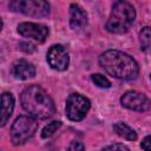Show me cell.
<instances>
[{
  "label": "cell",
  "mask_w": 151,
  "mask_h": 151,
  "mask_svg": "<svg viewBox=\"0 0 151 151\" xmlns=\"http://www.w3.org/2000/svg\"><path fill=\"white\" fill-rule=\"evenodd\" d=\"M120 103L124 107H126L129 110L138 111V112L146 111L151 106V101L149 100V98L137 91L125 92L120 98Z\"/></svg>",
  "instance_id": "obj_7"
},
{
  "label": "cell",
  "mask_w": 151,
  "mask_h": 151,
  "mask_svg": "<svg viewBox=\"0 0 151 151\" xmlns=\"http://www.w3.org/2000/svg\"><path fill=\"white\" fill-rule=\"evenodd\" d=\"M13 11L29 17H46L50 13V4L44 0H13L9 2Z\"/></svg>",
  "instance_id": "obj_5"
},
{
  "label": "cell",
  "mask_w": 151,
  "mask_h": 151,
  "mask_svg": "<svg viewBox=\"0 0 151 151\" xmlns=\"http://www.w3.org/2000/svg\"><path fill=\"white\" fill-rule=\"evenodd\" d=\"M90 107L91 103L86 97L79 93H72L66 101V116L70 120L79 122L85 118Z\"/></svg>",
  "instance_id": "obj_6"
},
{
  "label": "cell",
  "mask_w": 151,
  "mask_h": 151,
  "mask_svg": "<svg viewBox=\"0 0 151 151\" xmlns=\"http://www.w3.org/2000/svg\"><path fill=\"white\" fill-rule=\"evenodd\" d=\"M113 130L119 137H123L124 139H127V140H136L137 139L136 131L133 129H131L129 125H126L125 123H123V122L116 123L113 125Z\"/></svg>",
  "instance_id": "obj_13"
},
{
  "label": "cell",
  "mask_w": 151,
  "mask_h": 151,
  "mask_svg": "<svg viewBox=\"0 0 151 151\" xmlns=\"http://www.w3.org/2000/svg\"><path fill=\"white\" fill-rule=\"evenodd\" d=\"M14 109V97L8 93L5 92L1 96V126H4L7 120L9 119L12 112Z\"/></svg>",
  "instance_id": "obj_12"
},
{
  "label": "cell",
  "mask_w": 151,
  "mask_h": 151,
  "mask_svg": "<svg viewBox=\"0 0 151 151\" xmlns=\"http://www.w3.org/2000/svg\"><path fill=\"white\" fill-rule=\"evenodd\" d=\"M99 64L110 76L122 80L136 79L139 73L137 61L131 55L117 50H109L101 53Z\"/></svg>",
  "instance_id": "obj_1"
},
{
  "label": "cell",
  "mask_w": 151,
  "mask_h": 151,
  "mask_svg": "<svg viewBox=\"0 0 151 151\" xmlns=\"http://www.w3.org/2000/svg\"><path fill=\"white\" fill-rule=\"evenodd\" d=\"M38 122L32 116H20L15 119L11 129V139L14 145L25 144L28 139H31L37 130Z\"/></svg>",
  "instance_id": "obj_4"
},
{
  "label": "cell",
  "mask_w": 151,
  "mask_h": 151,
  "mask_svg": "<svg viewBox=\"0 0 151 151\" xmlns=\"http://www.w3.org/2000/svg\"><path fill=\"white\" fill-rule=\"evenodd\" d=\"M150 79H151V76H150Z\"/></svg>",
  "instance_id": "obj_21"
},
{
  "label": "cell",
  "mask_w": 151,
  "mask_h": 151,
  "mask_svg": "<svg viewBox=\"0 0 151 151\" xmlns=\"http://www.w3.org/2000/svg\"><path fill=\"white\" fill-rule=\"evenodd\" d=\"M20 50H22V51L26 52V53H32L33 51H35V47H34V45H32V44L21 42V44H20Z\"/></svg>",
  "instance_id": "obj_20"
},
{
  "label": "cell",
  "mask_w": 151,
  "mask_h": 151,
  "mask_svg": "<svg viewBox=\"0 0 151 151\" xmlns=\"http://www.w3.org/2000/svg\"><path fill=\"white\" fill-rule=\"evenodd\" d=\"M87 25V14L86 12L77 4L70 6V26L73 29L83 28Z\"/></svg>",
  "instance_id": "obj_11"
},
{
  "label": "cell",
  "mask_w": 151,
  "mask_h": 151,
  "mask_svg": "<svg viewBox=\"0 0 151 151\" xmlns=\"http://www.w3.org/2000/svg\"><path fill=\"white\" fill-rule=\"evenodd\" d=\"M92 81L98 86V87H101V88H109L111 86V83L109 81L107 78H105L104 76L99 74V73H96V74H92Z\"/></svg>",
  "instance_id": "obj_16"
},
{
  "label": "cell",
  "mask_w": 151,
  "mask_h": 151,
  "mask_svg": "<svg viewBox=\"0 0 151 151\" xmlns=\"http://www.w3.org/2000/svg\"><path fill=\"white\" fill-rule=\"evenodd\" d=\"M60 126H61V123H60V122H57V120L51 122L50 124H47V125L42 129L41 137H42V138H48V137L53 136L54 132H57V130H58Z\"/></svg>",
  "instance_id": "obj_15"
},
{
  "label": "cell",
  "mask_w": 151,
  "mask_h": 151,
  "mask_svg": "<svg viewBox=\"0 0 151 151\" xmlns=\"http://www.w3.org/2000/svg\"><path fill=\"white\" fill-rule=\"evenodd\" d=\"M103 151H129V149L124 145V144H119V143H116V144H112V145H109L106 146Z\"/></svg>",
  "instance_id": "obj_17"
},
{
  "label": "cell",
  "mask_w": 151,
  "mask_h": 151,
  "mask_svg": "<svg viewBox=\"0 0 151 151\" xmlns=\"http://www.w3.org/2000/svg\"><path fill=\"white\" fill-rule=\"evenodd\" d=\"M18 32L20 35L38 42H44L48 35V28L45 25L35 22H21L18 26Z\"/></svg>",
  "instance_id": "obj_9"
},
{
  "label": "cell",
  "mask_w": 151,
  "mask_h": 151,
  "mask_svg": "<svg viewBox=\"0 0 151 151\" xmlns=\"http://www.w3.org/2000/svg\"><path fill=\"white\" fill-rule=\"evenodd\" d=\"M139 44L143 51H147L151 46V28L145 26L139 33Z\"/></svg>",
  "instance_id": "obj_14"
},
{
  "label": "cell",
  "mask_w": 151,
  "mask_h": 151,
  "mask_svg": "<svg viewBox=\"0 0 151 151\" xmlns=\"http://www.w3.org/2000/svg\"><path fill=\"white\" fill-rule=\"evenodd\" d=\"M67 151H85V146L81 142H72L68 145Z\"/></svg>",
  "instance_id": "obj_18"
},
{
  "label": "cell",
  "mask_w": 151,
  "mask_h": 151,
  "mask_svg": "<svg viewBox=\"0 0 151 151\" xmlns=\"http://www.w3.org/2000/svg\"><path fill=\"white\" fill-rule=\"evenodd\" d=\"M22 109L35 119H47L55 113V107L51 97L38 85L26 87L20 96Z\"/></svg>",
  "instance_id": "obj_2"
},
{
  "label": "cell",
  "mask_w": 151,
  "mask_h": 151,
  "mask_svg": "<svg viewBox=\"0 0 151 151\" xmlns=\"http://www.w3.org/2000/svg\"><path fill=\"white\" fill-rule=\"evenodd\" d=\"M47 61L53 70L65 71L68 67L70 57L66 48L61 45H53L47 52Z\"/></svg>",
  "instance_id": "obj_8"
},
{
  "label": "cell",
  "mask_w": 151,
  "mask_h": 151,
  "mask_svg": "<svg viewBox=\"0 0 151 151\" xmlns=\"http://www.w3.org/2000/svg\"><path fill=\"white\" fill-rule=\"evenodd\" d=\"M12 72L14 74L15 78L21 79V80H26L29 78H33L35 74V67L33 66V64H31L27 60L20 59L18 61H15L13 64V68Z\"/></svg>",
  "instance_id": "obj_10"
},
{
  "label": "cell",
  "mask_w": 151,
  "mask_h": 151,
  "mask_svg": "<svg viewBox=\"0 0 151 151\" xmlns=\"http://www.w3.org/2000/svg\"><path fill=\"white\" fill-rule=\"evenodd\" d=\"M136 18L134 7L127 1L114 2L109 20L106 22V29L114 34H122L127 32Z\"/></svg>",
  "instance_id": "obj_3"
},
{
  "label": "cell",
  "mask_w": 151,
  "mask_h": 151,
  "mask_svg": "<svg viewBox=\"0 0 151 151\" xmlns=\"http://www.w3.org/2000/svg\"><path fill=\"white\" fill-rule=\"evenodd\" d=\"M140 146L144 151H151V136H146L142 143H140Z\"/></svg>",
  "instance_id": "obj_19"
}]
</instances>
